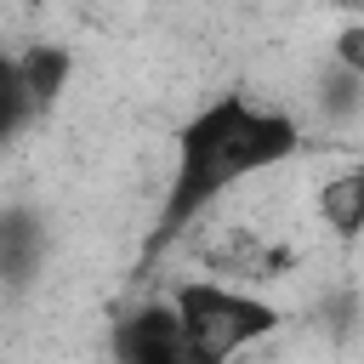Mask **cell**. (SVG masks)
Returning a JSON list of instances; mask_svg holds the SVG:
<instances>
[{
    "instance_id": "cell-1",
    "label": "cell",
    "mask_w": 364,
    "mask_h": 364,
    "mask_svg": "<svg viewBox=\"0 0 364 364\" xmlns=\"http://www.w3.org/2000/svg\"><path fill=\"white\" fill-rule=\"evenodd\" d=\"M301 119L279 102H262L250 91H222L199 102L171 142V171L154 205V228L142 239V262H159L176 239H188L228 193H239L256 176L284 171L301 154Z\"/></svg>"
},
{
    "instance_id": "cell-2",
    "label": "cell",
    "mask_w": 364,
    "mask_h": 364,
    "mask_svg": "<svg viewBox=\"0 0 364 364\" xmlns=\"http://www.w3.org/2000/svg\"><path fill=\"white\" fill-rule=\"evenodd\" d=\"M171 307L188 341L193 364H239L245 353H256L262 341L279 336L284 307L273 296H262L256 284H233L216 273H188L171 284Z\"/></svg>"
},
{
    "instance_id": "cell-3",
    "label": "cell",
    "mask_w": 364,
    "mask_h": 364,
    "mask_svg": "<svg viewBox=\"0 0 364 364\" xmlns=\"http://www.w3.org/2000/svg\"><path fill=\"white\" fill-rule=\"evenodd\" d=\"M108 364H193L171 296H148L108 324Z\"/></svg>"
},
{
    "instance_id": "cell-4",
    "label": "cell",
    "mask_w": 364,
    "mask_h": 364,
    "mask_svg": "<svg viewBox=\"0 0 364 364\" xmlns=\"http://www.w3.org/2000/svg\"><path fill=\"white\" fill-rule=\"evenodd\" d=\"M46 216L34 205H0V290H28L46 267Z\"/></svg>"
},
{
    "instance_id": "cell-5",
    "label": "cell",
    "mask_w": 364,
    "mask_h": 364,
    "mask_svg": "<svg viewBox=\"0 0 364 364\" xmlns=\"http://www.w3.org/2000/svg\"><path fill=\"white\" fill-rule=\"evenodd\" d=\"M313 216H318L336 239H364V159L336 165V171L313 188Z\"/></svg>"
},
{
    "instance_id": "cell-6",
    "label": "cell",
    "mask_w": 364,
    "mask_h": 364,
    "mask_svg": "<svg viewBox=\"0 0 364 364\" xmlns=\"http://www.w3.org/2000/svg\"><path fill=\"white\" fill-rule=\"evenodd\" d=\"M17 80H23L28 108H34V119H40V114H51V108L63 102L68 80H74V51L57 46V40H34V46L17 51Z\"/></svg>"
},
{
    "instance_id": "cell-7",
    "label": "cell",
    "mask_w": 364,
    "mask_h": 364,
    "mask_svg": "<svg viewBox=\"0 0 364 364\" xmlns=\"http://www.w3.org/2000/svg\"><path fill=\"white\" fill-rule=\"evenodd\" d=\"M28 119H34V108H28V91H23V80H17V51L0 46V154H6V142H11Z\"/></svg>"
},
{
    "instance_id": "cell-8",
    "label": "cell",
    "mask_w": 364,
    "mask_h": 364,
    "mask_svg": "<svg viewBox=\"0 0 364 364\" xmlns=\"http://www.w3.org/2000/svg\"><path fill=\"white\" fill-rule=\"evenodd\" d=\"M330 63L364 80V23H347V28H336V40H330Z\"/></svg>"
}]
</instances>
